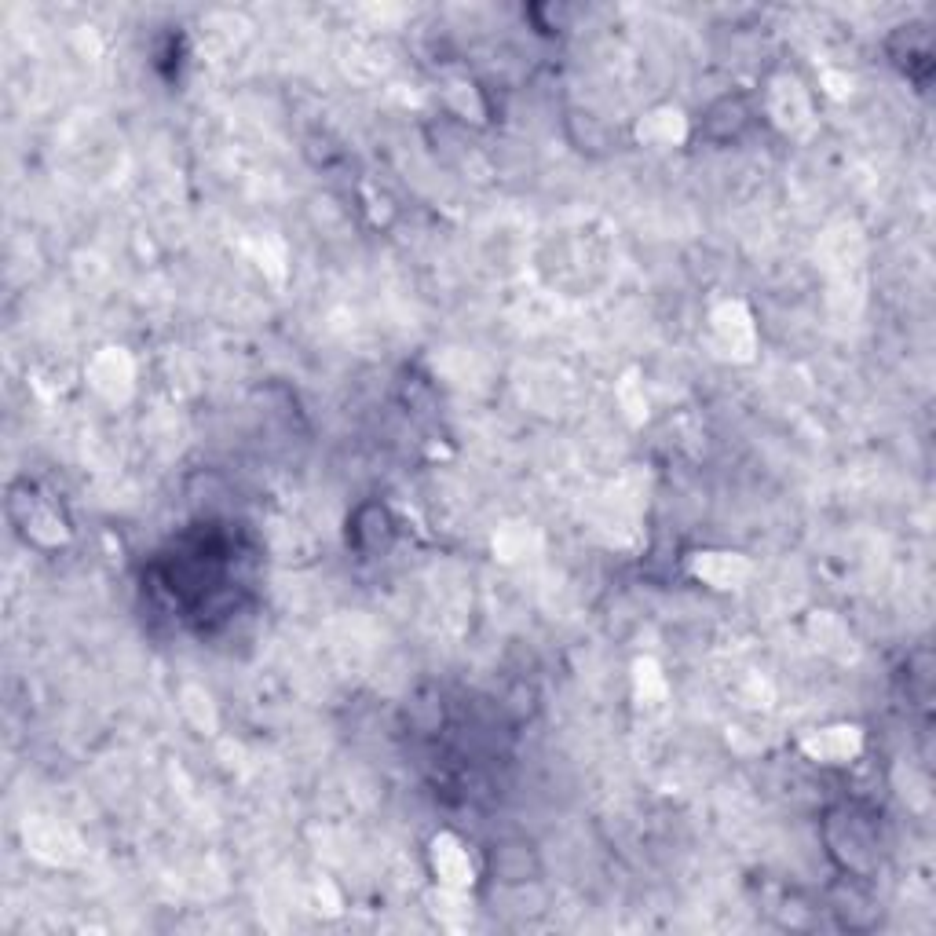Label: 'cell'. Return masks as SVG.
I'll list each match as a JSON object with an SVG mask.
<instances>
[{
	"instance_id": "6da1fadb",
	"label": "cell",
	"mask_w": 936,
	"mask_h": 936,
	"mask_svg": "<svg viewBox=\"0 0 936 936\" xmlns=\"http://www.w3.org/2000/svg\"><path fill=\"white\" fill-rule=\"evenodd\" d=\"M436 867L439 878L447 885H468L472 882V867H468V856L461 849H450V838L436 841Z\"/></svg>"
}]
</instances>
